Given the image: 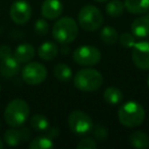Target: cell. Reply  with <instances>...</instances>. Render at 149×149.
<instances>
[{
	"mask_svg": "<svg viewBox=\"0 0 149 149\" xmlns=\"http://www.w3.org/2000/svg\"><path fill=\"white\" fill-rule=\"evenodd\" d=\"M30 116L29 104L23 99H13L7 104L4 110V120L11 128L22 127Z\"/></svg>",
	"mask_w": 149,
	"mask_h": 149,
	"instance_id": "6da1fadb",
	"label": "cell"
},
{
	"mask_svg": "<svg viewBox=\"0 0 149 149\" xmlns=\"http://www.w3.org/2000/svg\"><path fill=\"white\" fill-rule=\"evenodd\" d=\"M118 120L127 128H134L142 125L145 120L144 107L136 101H128L123 104L118 112Z\"/></svg>",
	"mask_w": 149,
	"mask_h": 149,
	"instance_id": "7a4b0ae2",
	"label": "cell"
},
{
	"mask_svg": "<svg viewBox=\"0 0 149 149\" xmlns=\"http://www.w3.org/2000/svg\"><path fill=\"white\" fill-rule=\"evenodd\" d=\"M103 84L101 72L94 68L80 70L74 77V85L82 92H94Z\"/></svg>",
	"mask_w": 149,
	"mask_h": 149,
	"instance_id": "3957f363",
	"label": "cell"
},
{
	"mask_svg": "<svg viewBox=\"0 0 149 149\" xmlns=\"http://www.w3.org/2000/svg\"><path fill=\"white\" fill-rule=\"evenodd\" d=\"M79 34V28L72 17H64L59 19L53 26L52 35L60 44H70L76 40Z\"/></svg>",
	"mask_w": 149,
	"mask_h": 149,
	"instance_id": "277c9868",
	"label": "cell"
},
{
	"mask_svg": "<svg viewBox=\"0 0 149 149\" xmlns=\"http://www.w3.org/2000/svg\"><path fill=\"white\" fill-rule=\"evenodd\" d=\"M78 21L82 29L88 32H93L101 27L103 23V15L99 8L89 4L82 7L79 11Z\"/></svg>",
	"mask_w": 149,
	"mask_h": 149,
	"instance_id": "5b68a950",
	"label": "cell"
},
{
	"mask_svg": "<svg viewBox=\"0 0 149 149\" xmlns=\"http://www.w3.org/2000/svg\"><path fill=\"white\" fill-rule=\"evenodd\" d=\"M68 127L72 133L76 135H86L89 134L93 130V120L86 112L82 110H74L68 116Z\"/></svg>",
	"mask_w": 149,
	"mask_h": 149,
	"instance_id": "8992f818",
	"label": "cell"
},
{
	"mask_svg": "<svg viewBox=\"0 0 149 149\" xmlns=\"http://www.w3.org/2000/svg\"><path fill=\"white\" fill-rule=\"evenodd\" d=\"M22 78L28 85H40L47 78V70L40 62H30L24 66L22 70Z\"/></svg>",
	"mask_w": 149,
	"mask_h": 149,
	"instance_id": "52a82bcc",
	"label": "cell"
},
{
	"mask_svg": "<svg viewBox=\"0 0 149 149\" xmlns=\"http://www.w3.org/2000/svg\"><path fill=\"white\" fill-rule=\"evenodd\" d=\"M74 62L80 65L92 66L97 64L101 59V52L99 49L91 45H85L77 48L72 54Z\"/></svg>",
	"mask_w": 149,
	"mask_h": 149,
	"instance_id": "ba28073f",
	"label": "cell"
},
{
	"mask_svg": "<svg viewBox=\"0 0 149 149\" xmlns=\"http://www.w3.org/2000/svg\"><path fill=\"white\" fill-rule=\"evenodd\" d=\"M9 15L15 24L24 25L31 19L32 7L26 0H17L11 4Z\"/></svg>",
	"mask_w": 149,
	"mask_h": 149,
	"instance_id": "9c48e42d",
	"label": "cell"
},
{
	"mask_svg": "<svg viewBox=\"0 0 149 149\" xmlns=\"http://www.w3.org/2000/svg\"><path fill=\"white\" fill-rule=\"evenodd\" d=\"M132 60L134 64L142 70H149V42L142 41L133 46Z\"/></svg>",
	"mask_w": 149,
	"mask_h": 149,
	"instance_id": "30bf717a",
	"label": "cell"
},
{
	"mask_svg": "<svg viewBox=\"0 0 149 149\" xmlns=\"http://www.w3.org/2000/svg\"><path fill=\"white\" fill-rule=\"evenodd\" d=\"M31 137V132L29 129H10L4 133V141L9 146H17L22 142L28 141Z\"/></svg>",
	"mask_w": 149,
	"mask_h": 149,
	"instance_id": "8fae6325",
	"label": "cell"
},
{
	"mask_svg": "<svg viewBox=\"0 0 149 149\" xmlns=\"http://www.w3.org/2000/svg\"><path fill=\"white\" fill-rule=\"evenodd\" d=\"M62 3L60 0H45L42 3L41 13L47 19H56L62 13Z\"/></svg>",
	"mask_w": 149,
	"mask_h": 149,
	"instance_id": "7c38bea8",
	"label": "cell"
},
{
	"mask_svg": "<svg viewBox=\"0 0 149 149\" xmlns=\"http://www.w3.org/2000/svg\"><path fill=\"white\" fill-rule=\"evenodd\" d=\"M19 64L13 55L3 58L0 62V72L4 78H13L19 72Z\"/></svg>",
	"mask_w": 149,
	"mask_h": 149,
	"instance_id": "4fadbf2b",
	"label": "cell"
},
{
	"mask_svg": "<svg viewBox=\"0 0 149 149\" xmlns=\"http://www.w3.org/2000/svg\"><path fill=\"white\" fill-rule=\"evenodd\" d=\"M13 56H15V59L19 63L29 62L35 56V48L31 44H28V43L21 44V45H19L15 48Z\"/></svg>",
	"mask_w": 149,
	"mask_h": 149,
	"instance_id": "5bb4252c",
	"label": "cell"
},
{
	"mask_svg": "<svg viewBox=\"0 0 149 149\" xmlns=\"http://www.w3.org/2000/svg\"><path fill=\"white\" fill-rule=\"evenodd\" d=\"M58 54V46L51 41H46L38 48V55L45 61L53 60Z\"/></svg>",
	"mask_w": 149,
	"mask_h": 149,
	"instance_id": "9a60e30c",
	"label": "cell"
},
{
	"mask_svg": "<svg viewBox=\"0 0 149 149\" xmlns=\"http://www.w3.org/2000/svg\"><path fill=\"white\" fill-rule=\"evenodd\" d=\"M125 8L133 15H142L149 10V0H125Z\"/></svg>",
	"mask_w": 149,
	"mask_h": 149,
	"instance_id": "2e32d148",
	"label": "cell"
},
{
	"mask_svg": "<svg viewBox=\"0 0 149 149\" xmlns=\"http://www.w3.org/2000/svg\"><path fill=\"white\" fill-rule=\"evenodd\" d=\"M132 34L136 37L144 38L149 35V19L146 17H138L132 23Z\"/></svg>",
	"mask_w": 149,
	"mask_h": 149,
	"instance_id": "e0dca14e",
	"label": "cell"
},
{
	"mask_svg": "<svg viewBox=\"0 0 149 149\" xmlns=\"http://www.w3.org/2000/svg\"><path fill=\"white\" fill-rule=\"evenodd\" d=\"M130 144L138 149H145L149 147V137L142 131H136L130 136Z\"/></svg>",
	"mask_w": 149,
	"mask_h": 149,
	"instance_id": "ac0fdd59",
	"label": "cell"
},
{
	"mask_svg": "<svg viewBox=\"0 0 149 149\" xmlns=\"http://www.w3.org/2000/svg\"><path fill=\"white\" fill-rule=\"evenodd\" d=\"M103 98L107 103L109 104H118L122 102L124 99V94H123L122 90H120L116 87H108L105 89L103 93Z\"/></svg>",
	"mask_w": 149,
	"mask_h": 149,
	"instance_id": "d6986e66",
	"label": "cell"
},
{
	"mask_svg": "<svg viewBox=\"0 0 149 149\" xmlns=\"http://www.w3.org/2000/svg\"><path fill=\"white\" fill-rule=\"evenodd\" d=\"M54 77L61 82H68L72 79V72L70 68L65 63H58L55 65L53 70Z\"/></svg>",
	"mask_w": 149,
	"mask_h": 149,
	"instance_id": "ffe728a7",
	"label": "cell"
},
{
	"mask_svg": "<svg viewBox=\"0 0 149 149\" xmlns=\"http://www.w3.org/2000/svg\"><path fill=\"white\" fill-rule=\"evenodd\" d=\"M100 39L108 45H113L118 40V33L114 28L106 26L100 32Z\"/></svg>",
	"mask_w": 149,
	"mask_h": 149,
	"instance_id": "44dd1931",
	"label": "cell"
},
{
	"mask_svg": "<svg viewBox=\"0 0 149 149\" xmlns=\"http://www.w3.org/2000/svg\"><path fill=\"white\" fill-rule=\"evenodd\" d=\"M125 4L120 0H111L106 4V13L111 17H118L123 15Z\"/></svg>",
	"mask_w": 149,
	"mask_h": 149,
	"instance_id": "7402d4cb",
	"label": "cell"
},
{
	"mask_svg": "<svg viewBox=\"0 0 149 149\" xmlns=\"http://www.w3.org/2000/svg\"><path fill=\"white\" fill-rule=\"evenodd\" d=\"M54 146L51 138L48 136H40L31 141L29 144L30 149H49Z\"/></svg>",
	"mask_w": 149,
	"mask_h": 149,
	"instance_id": "603a6c76",
	"label": "cell"
},
{
	"mask_svg": "<svg viewBox=\"0 0 149 149\" xmlns=\"http://www.w3.org/2000/svg\"><path fill=\"white\" fill-rule=\"evenodd\" d=\"M31 126L38 132H44L49 128V120L43 114H35L31 118Z\"/></svg>",
	"mask_w": 149,
	"mask_h": 149,
	"instance_id": "cb8c5ba5",
	"label": "cell"
},
{
	"mask_svg": "<svg viewBox=\"0 0 149 149\" xmlns=\"http://www.w3.org/2000/svg\"><path fill=\"white\" fill-rule=\"evenodd\" d=\"M34 30H35V32L38 35L45 36L49 31V26H48V23L44 19H39L36 21Z\"/></svg>",
	"mask_w": 149,
	"mask_h": 149,
	"instance_id": "d4e9b609",
	"label": "cell"
},
{
	"mask_svg": "<svg viewBox=\"0 0 149 149\" xmlns=\"http://www.w3.org/2000/svg\"><path fill=\"white\" fill-rule=\"evenodd\" d=\"M120 42L122 46L126 48H132L136 43L135 36L131 33H123L120 37Z\"/></svg>",
	"mask_w": 149,
	"mask_h": 149,
	"instance_id": "484cf974",
	"label": "cell"
},
{
	"mask_svg": "<svg viewBox=\"0 0 149 149\" xmlns=\"http://www.w3.org/2000/svg\"><path fill=\"white\" fill-rule=\"evenodd\" d=\"M78 149H96L97 143L93 138H85L77 144Z\"/></svg>",
	"mask_w": 149,
	"mask_h": 149,
	"instance_id": "4316f807",
	"label": "cell"
},
{
	"mask_svg": "<svg viewBox=\"0 0 149 149\" xmlns=\"http://www.w3.org/2000/svg\"><path fill=\"white\" fill-rule=\"evenodd\" d=\"M93 133H94V136L97 140L99 141H103L106 139L107 137V130H106L104 127L102 126H96V127H93Z\"/></svg>",
	"mask_w": 149,
	"mask_h": 149,
	"instance_id": "83f0119b",
	"label": "cell"
},
{
	"mask_svg": "<svg viewBox=\"0 0 149 149\" xmlns=\"http://www.w3.org/2000/svg\"><path fill=\"white\" fill-rule=\"evenodd\" d=\"M13 55V52L9 46L7 45H2L0 47V59H3V58L9 57V56Z\"/></svg>",
	"mask_w": 149,
	"mask_h": 149,
	"instance_id": "f1b7e54d",
	"label": "cell"
},
{
	"mask_svg": "<svg viewBox=\"0 0 149 149\" xmlns=\"http://www.w3.org/2000/svg\"><path fill=\"white\" fill-rule=\"evenodd\" d=\"M58 135H59V130H58L57 128H55V127H52V128L48 131L47 136L49 137V138H55Z\"/></svg>",
	"mask_w": 149,
	"mask_h": 149,
	"instance_id": "f546056e",
	"label": "cell"
},
{
	"mask_svg": "<svg viewBox=\"0 0 149 149\" xmlns=\"http://www.w3.org/2000/svg\"><path fill=\"white\" fill-rule=\"evenodd\" d=\"M4 147V144H3V141L0 139V149H2Z\"/></svg>",
	"mask_w": 149,
	"mask_h": 149,
	"instance_id": "4dcf8cb0",
	"label": "cell"
},
{
	"mask_svg": "<svg viewBox=\"0 0 149 149\" xmlns=\"http://www.w3.org/2000/svg\"><path fill=\"white\" fill-rule=\"evenodd\" d=\"M96 2H105V1H107V0H95Z\"/></svg>",
	"mask_w": 149,
	"mask_h": 149,
	"instance_id": "1f68e13d",
	"label": "cell"
},
{
	"mask_svg": "<svg viewBox=\"0 0 149 149\" xmlns=\"http://www.w3.org/2000/svg\"><path fill=\"white\" fill-rule=\"evenodd\" d=\"M147 85H148V87H149V77H148V79H147Z\"/></svg>",
	"mask_w": 149,
	"mask_h": 149,
	"instance_id": "d6a6232c",
	"label": "cell"
},
{
	"mask_svg": "<svg viewBox=\"0 0 149 149\" xmlns=\"http://www.w3.org/2000/svg\"><path fill=\"white\" fill-rule=\"evenodd\" d=\"M0 91H1V86H0Z\"/></svg>",
	"mask_w": 149,
	"mask_h": 149,
	"instance_id": "836d02e7",
	"label": "cell"
},
{
	"mask_svg": "<svg viewBox=\"0 0 149 149\" xmlns=\"http://www.w3.org/2000/svg\"><path fill=\"white\" fill-rule=\"evenodd\" d=\"M0 129H1V124H0Z\"/></svg>",
	"mask_w": 149,
	"mask_h": 149,
	"instance_id": "e575fe53",
	"label": "cell"
}]
</instances>
